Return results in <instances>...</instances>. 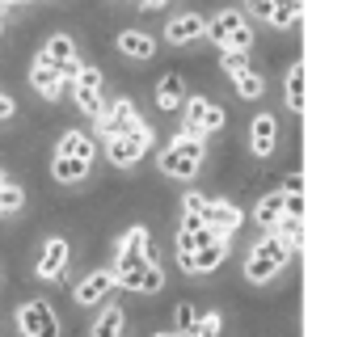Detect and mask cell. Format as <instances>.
Here are the masks:
<instances>
[{
  "label": "cell",
  "instance_id": "6da1fadb",
  "mask_svg": "<svg viewBox=\"0 0 350 337\" xmlns=\"http://www.w3.org/2000/svg\"><path fill=\"white\" fill-rule=\"evenodd\" d=\"M203 165V135H178L165 152H161V173L165 177H178V181H190Z\"/></svg>",
  "mask_w": 350,
  "mask_h": 337
},
{
  "label": "cell",
  "instance_id": "7a4b0ae2",
  "mask_svg": "<svg viewBox=\"0 0 350 337\" xmlns=\"http://www.w3.org/2000/svg\"><path fill=\"white\" fill-rule=\"evenodd\" d=\"M287 257H291V249L266 228V237L254 245V253H249V262H245V278H249V282H270L274 274L287 266Z\"/></svg>",
  "mask_w": 350,
  "mask_h": 337
},
{
  "label": "cell",
  "instance_id": "3957f363",
  "mask_svg": "<svg viewBox=\"0 0 350 337\" xmlns=\"http://www.w3.org/2000/svg\"><path fill=\"white\" fill-rule=\"evenodd\" d=\"M148 148H152V126H148V122L139 118V122L131 126V131H122V135H114L106 152H110V161H114V165H135V161L144 157Z\"/></svg>",
  "mask_w": 350,
  "mask_h": 337
},
{
  "label": "cell",
  "instance_id": "277c9868",
  "mask_svg": "<svg viewBox=\"0 0 350 337\" xmlns=\"http://www.w3.org/2000/svg\"><path fill=\"white\" fill-rule=\"evenodd\" d=\"M186 135H215L224 126V110L207 97H186Z\"/></svg>",
  "mask_w": 350,
  "mask_h": 337
},
{
  "label": "cell",
  "instance_id": "5b68a950",
  "mask_svg": "<svg viewBox=\"0 0 350 337\" xmlns=\"http://www.w3.org/2000/svg\"><path fill=\"white\" fill-rule=\"evenodd\" d=\"M72 93H77V106L97 118L102 114V72L89 68V64H77V76H72Z\"/></svg>",
  "mask_w": 350,
  "mask_h": 337
},
{
  "label": "cell",
  "instance_id": "8992f818",
  "mask_svg": "<svg viewBox=\"0 0 350 337\" xmlns=\"http://www.w3.org/2000/svg\"><path fill=\"white\" fill-rule=\"evenodd\" d=\"M17 329L26 333V337H59V321L51 312V304H21V312H17Z\"/></svg>",
  "mask_w": 350,
  "mask_h": 337
},
{
  "label": "cell",
  "instance_id": "52a82bcc",
  "mask_svg": "<svg viewBox=\"0 0 350 337\" xmlns=\"http://www.w3.org/2000/svg\"><path fill=\"white\" fill-rule=\"evenodd\" d=\"M93 122H97V131H102L106 139H114L122 131H131V126L139 122V114H135V106H131L127 97H114L110 106H102V114H97Z\"/></svg>",
  "mask_w": 350,
  "mask_h": 337
},
{
  "label": "cell",
  "instance_id": "ba28073f",
  "mask_svg": "<svg viewBox=\"0 0 350 337\" xmlns=\"http://www.w3.org/2000/svg\"><path fill=\"white\" fill-rule=\"evenodd\" d=\"M198 219H203L207 228H219V232L241 228V211L232 202H224V198H203V202H198Z\"/></svg>",
  "mask_w": 350,
  "mask_h": 337
},
{
  "label": "cell",
  "instance_id": "9c48e42d",
  "mask_svg": "<svg viewBox=\"0 0 350 337\" xmlns=\"http://www.w3.org/2000/svg\"><path fill=\"white\" fill-rule=\"evenodd\" d=\"M64 270H68V241H46L42 245V257H38V278H46V282H59L64 278Z\"/></svg>",
  "mask_w": 350,
  "mask_h": 337
},
{
  "label": "cell",
  "instance_id": "30bf717a",
  "mask_svg": "<svg viewBox=\"0 0 350 337\" xmlns=\"http://www.w3.org/2000/svg\"><path fill=\"white\" fill-rule=\"evenodd\" d=\"M110 291H114V274L110 270H93L77 287V304H106Z\"/></svg>",
  "mask_w": 350,
  "mask_h": 337
},
{
  "label": "cell",
  "instance_id": "8fae6325",
  "mask_svg": "<svg viewBox=\"0 0 350 337\" xmlns=\"http://www.w3.org/2000/svg\"><path fill=\"white\" fill-rule=\"evenodd\" d=\"M30 85H34L42 97H59L64 76H59V68H55V64H46V59L38 55V59H34V68H30Z\"/></svg>",
  "mask_w": 350,
  "mask_h": 337
},
{
  "label": "cell",
  "instance_id": "7c38bea8",
  "mask_svg": "<svg viewBox=\"0 0 350 337\" xmlns=\"http://www.w3.org/2000/svg\"><path fill=\"white\" fill-rule=\"evenodd\" d=\"M203 17H198V13H186V17H173L169 25H165V38L173 42V46H186V42H194L198 34H203Z\"/></svg>",
  "mask_w": 350,
  "mask_h": 337
},
{
  "label": "cell",
  "instance_id": "4fadbf2b",
  "mask_svg": "<svg viewBox=\"0 0 350 337\" xmlns=\"http://www.w3.org/2000/svg\"><path fill=\"white\" fill-rule=\"evenodd\" d=\"M249 144H254V157H270L274 152V139H279V126H274V118L270 114H258L254 118V126H249Z\"/></svg>",
  "mask_w": 350,
  "mask_h": 337
},
{
  "label": "cell",
  "instance_id": "5bb4252c",
  "mask_svg": "<svg viewBox=\"0 0 350 337\" xmlns=\"http://www.w3.org/2000/svg\"><path fill=\"white\" fill-rule=\"evenodd\" d=\"M241 21H245V17H241L237 9H224V13H215V17H211V21L203 25V34H207V38H211L215 46H228V34L237 30Z\"/></svg>",
  "mask_w": 350,
  "mask_h": 337
},
{
  "label": "cell",
  "instance_id": "9a60e30c",
  "mask_svg": "<svg viewBox=\"0 0 350 337\" xmlns=\"http://www.w3.org/2000/svg\"><path fill=\"white\" fill-rule=\"evenodd\" d=\"M59 157H77V161H89L93 165V157H97V148H93V139L85 135V131H68V135H59Z\"/></svg>",
  "mask_w": 350,
  "mask_h": 337
},
{
  "label": "cell",
  "instance_id": "2e32d148",
  "mask_svg": "<svg viewBox=\"0 0 350 337\" xmlns=\"http://www.w3.org/2000/svg\"><path fill=\"white\" fill-rule=\"evenodd\" d=\"M118 51L131 55V59H148L157 51V42H152V34H144V30H122L118 34Z\"/></svg>",
  "mask_w": 350,
  "mask_h": 337
},
{
  "label": "cell",
  "instance_id": "e0dca14e",
  "mask_svg": "<svg viewBox=\"0 0 350 337\" xmlns=\"http://www.w3.org/2000/svg\"><path fill=\"white\" fill-rule=\"evenodd\" d=\"M224 253H228V241L194 249V253H190V274H211V270H215V266L224 262Z\"/></svg>",
  "mask_w": 350,
  "mask_h": 337
},
{
  "label": "cell",
  "instance_id": "ac0fdd59",
  "mask_svg": "<svg viewBox=\"0 0 350 337\" xmlns=\"http://www.w3.org/2000/svg\"><path fill=\"white\" fill-rule=\"evenodd\" d=\"M182 101H186V81H182L178 72H169L165 81L157 85V106L161 110H173V106H182Z\"/></svg>",
  "mask_w": 350,
  "mask_h": 337
},
{
  "label": "cell",
  "instance_id": "d6986e66",
  "mask_svg": "<svg viewBox=\"0 0 350 337\" xmlns=\"http://www.w3.org/2000/svg\"><path fill=\"white\" fill-rule=\"evenodd\" d=\"M270 232H274V237H279L291 253H295L299 245H304V219H299V215H279Z\"/></svg>",
  "mask_w": 350,
  "mask_h": 337
},
{
  "label": "cell",
  "instance_id": "ffe728a7",
  "mask_svg": "<svg viewBox=\"0 0 350 337\" xmlns=\"http://www.w3.org/2000/svg\"><path fill=\"white\" fill-rule=\"evenodd\" d=\"M55 181H64V186H72V181H85L89 177V161H77V157H59L55 152V165H51Z\"/></svg>",
  "mask_w": 350,
  "mask_h": 337
},
{
  "label": "cell",
  "instance_id": "44dd1931",
  "mask_svg": "<svg viewBox=\"0 0 350 337\" xmlns=\"http://www.w3.org/2000/svg\"><path fill=\"white\" fill-rule=\"evenodd\" d=\"M287 106H291L295 114L304 110V68H299V64L287 68Z\"/></svg>",
  "mask_w": 350,
  "mask_h": 337
},
{
  "label": "cell",
  "instance_id": "7402d4cb",
  "mask_svg": "<svg viewBox=\"0 0 350 337\" xmlns=\"http://www.w3.org/2000/svg\"><path fill=\"white\" fill-rule=\"evenodd\" d=\"M21 206H26V190L17 181H0V215H13Z\"/></svg>",
  "mask_w": 350,
  "mask_h": 337
},
{
  "label": "cell",
  "instance_id": "603a6c76",
  "mask_svg": "<svg viewBox=\"0 0 350 337\" xmlns=\"http://www.w3.org/2000/svg\"><path fill=\"white\" fill-rule=\"evenodd\" d=\"M299 9H304V0H274L270 5V25H295Z\"/></svg>",
  "mask_w": 350,
  "mask_h": 337
},
{
  "label": "cell",
  "instance_id": "cb8c5ba5",
  "mask_svg": "<svg viewBox=\"0 0 350 337\" xmlns=\"http://www.w3.org/2000/svg\"><path fill=\"white\" fill-rule=\"evenodd\" d=\"M122 333V308H106L102 316H97V325H93V337H118Z\"/></svg>",
  "mask_w": 350,
  "mask_h": 337
},
{
  "label": "cell",
  "instance_id": "d4e9b609",
  "mask_svg": "<svg viewBox=\"0 0 350 337\" xmlns=\"http://www.w3.org/2000/svg\"><path fill=\"white\" fill-rule=\"evenodd\" d=\"M283 215V194H266L262 202H258V224L262 228H274V219Z\"/></svg>",
  "mask_w": 350,
  "mask_h": 337
},
{
  "label": "cell",
  "instance_id": "484cf974",
  "mask_svg": "<svg viewBox=\"0 0 350 337\" xmlns=\"http://www.w3.org/2000/svg\"><path fill=\"white\" fill-rule=\"evenodd\" d=\"M219 64H224V72H228L232 81H237L241 72H249V51H232V46H224V55H219Z\"/></svg>",
  "mask_w": 350,
  "mask_h": 337
},
{
  "label": "cell",
  "instance_id": "4316f807",
  "mask_svg": "<svg viewBox=\"0 0 350 337\" xmlns=\"http://www.w3.org/2000/svg\"><path fill=\"white\" fill-rule=\"evenodd\" d=\"M232 85H237V93H241V97H262V89H266V81H262V76H258L254 68H249V72H241Z\"/></svg>",
  "mask_w": 350,
  "mask_h": 337
},
{
  "label": "cell",
  "instance_id": "83f0119b",
  "mask_svg": "<svg viewBox=\"0 0 350 337\" xmlns=\"http://www.w3.org/2000/svg\"><path fill=\"white\" fill-rule=\"evenodd\" d=\"M186 337H219V316H215V312L198 316V321H194V329H190Z\"/></svg>",
  "mask_w": 350,
  "mask_h": 337
},
{
  "label": "cell",
  "instance_id": "f1b7e54d",
  "mask_svg": "<svg viewBox=\"0 0 350 337\" xmlns=\"http://www.w3.org/2000/svg\"><path fill=\"white\" fill-rule=\"evenodd\" d=\"M194 321H198L194 308H190V304H178V312H173V333H190Z\"/></svg>",
  "mask_w": 350,
  "mask_h": 337
},
{
  "label": "cell",
  "instance_id": "f546056e",
  "mask_svg": "<svg viewBox=\"0 0 350 337\" xmlns=\"http://www.w3.org/2000/svg\"><path fill=\"white\" fill-rule=\"evenodd\" d=\"M161 287H165V270H161V266H148V270H144V278H139V291L157 295Z\"/></svg>",
  "mask_w": 350,
  "mask_h": 337
},
{
  "label": "cell",
  "instance_id": "4dcf8cb0",
  "mask_svg": "<svg viewBox=\"0 0 350 337\" xmlns=\"http://www.w3.org/2000/svg\"><path fill=\"white\" fill-rule=\"evenodd\" d=\"M228 46H232V51H249V46H254V30H249V25L241 21L237 30L228 34Z\"/></svg>",
  "mask_w": 350,
  "mask_h": 337
},
{
  "label": "cell",
  "instance_id": "1f68e13d",
  "mask_svg": "<svg viewBox=\"0 0 350 337\" xmlns=\"http://www.w3.org/2000/svg\"><path fill=\"white\" fill-rule=\"evenodd\" d=\"M304 211H308L304 194H283V215H299V219H304Z\"/></svg>",
  "mask_w": 350,
  "mask_h": 337
},
{
  "label": "cell",
  "instance_id": "d6a6232c",
  "mask_svg": "<svg viewBox=\"0 0 350 337\" xmlns=\"http://www.w3.org/2000/svg\"><path fill=\"white\" fill-rule=\"evenodd\" d=\"M139 253H144V262L148 266H161V249H157V241L144 232V241H139Z\"/></svg>",
  "mask_w": 350,
  "mask_h": 337
},
{
  "label": "cell",
  "instance_id": "836d02e7",
  "mask_svg": "<svg viewBox=\"0 0 350 337\" xmlns=\"http://www.w3.org/2000/svg\"><path fill=\"white\" fill-rule=\"evenodd\" d=\"M270 5H274V0H249V13L262 17V21H270Z\"/></svg>",
  "mask_w": 350,
  "mask_h": 337
},
{
  "label": "cell",
  "instance_id": "e575fe53",
  "mask_svg": "<svg viewBox=\"0 0 350 337\" xmlns=\"http://www.w3.org/2000/svg\"><path fill=\"white\" fill-rule=\"evenodd\" d=\"M283 194H304V177H299V173H291V177L283 181Z\"/></svg>",
  "mask_w": 350,
  "mask_h": 337
},
{
  "label": "cell",
  "instance_id": "d590c367",
  "mask_svg": "<svg viewBox=\"0 0 350 337\" xmlns=\"http://www.w3.org/2000/svg\"><path fill=\"white\" fill-rule=\"evenodd\" d=\"M13 110H17V106H13V97H9L5 89H0V122H5V118H13Z\"/></svg>",
  "mask_w": 350,
  "mask_h": 337
},
{
  "label": "cell",
  "instance_id": "8d00e7d4",
  "mask_svg": "<svg viewBox=\"0 0 350 337\" xmlns=\"http://www.w3.org/2000/svg\"><path fill=\"white\" fill-rule=\"evenodd\" d=\"M198 228H203V219H198V211H186V215H182V232H198Z\"/></svg>",
  "mask_w": 350,
  "mask_h": 337
},
{
  "label": "cell",
  "instance_id": "74e56055",
  "mask_svg": "<svg viewBox=\"0 0 350 337\" xmlns=\"http://www.w3.org/2000/svg\"><path fill=\"white\" fill-rule=\"evenodd\" d=\"M178 253H194V232H182L178 237Z\"/></svg>",
  "mask_w": 350,
  "mask_h": 337
},
{
  "label": "cell",
  "instance_id": "f35d334b",
  "mask_svg": "<svg viewBox=\"0 0 350 337\" xmlns=\"http://www.w3.org/2000/svg\"><path fill=\"white\" fill-rule=\"evenodd\" d=\"M139 5H144V9H161V5H165V0H139Z\"/></svg>",
  "mask_w": 350,
  "mask_h": 337
},
{
  "label": "cell",
  "instance_id": "ab89813d",
  "mask_svg": "<svg viewBox=\"0 0 350 337\" xmlns=\"http://www.w3.org/2000/svg\"><path fill=\"white\" fill-rule=\"evenodd\" d=\"M5 5H30V0H5Z\"/></svg>",
  "mask_w": 350,
  "mask_h": 337
},
{
  "label": "cell",
  "instance_id": "60d3db41",
  "mask_svg": "<svg viewBox=\"0 0 350 337\" xmlns=\"http://www.w3.org/2000/svg\"><path fill=\"white\" fill-rule=\"evenodd\" d=\"M161 337H186V333H161Z\"/></svg>",
  "mask_w": 350,
  "mask_h": 337
},
{
  "label": "cell",
  "instance_id": "b9f144b4",
  "mask_svg": "<svg viewBox=\"0 0 350 337\" xmlns=\"http://www.w3.org/2000/svg\"><path fill=\"white\" fill-rule=\"evenodd\" d=\"M0 34H5V21H0Z\"/></svg>",
  "mask_w": 350,
  "mask_h": 337
},
{
  "label": "cell",
  "instance_id": "7bdbcfd3",
  "mask_svg": "<svg viewBox=\"0 0 350 337\" xmlns=\"http://www.w3.org/2000/svg\"><path fill=\"white\" fill-rule=\"evenodd\" d=\"M0 181H5V177H0Z\"/></svg>",
  "mask_w": 350,
  "mask_h": 337
}]
</instances>
